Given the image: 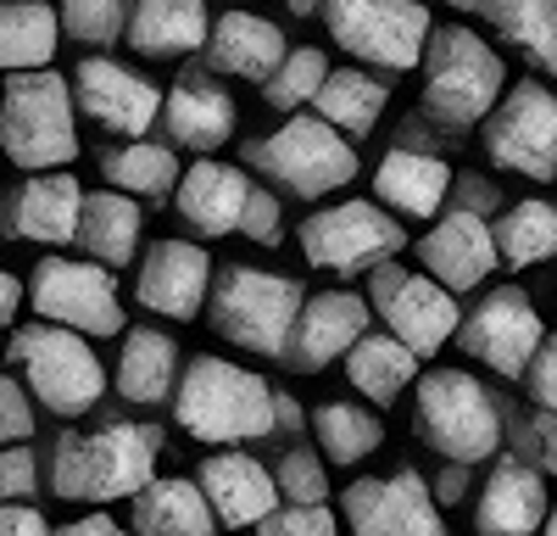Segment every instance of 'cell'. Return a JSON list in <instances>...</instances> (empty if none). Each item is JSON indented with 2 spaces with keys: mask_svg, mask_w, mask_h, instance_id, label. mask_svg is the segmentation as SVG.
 <instances>
[{
  "mask_svg": "<svg viewBox=\"0 0 557 536\" xmlns=\"http://www.w3.org/2000/svg\"><path fill=\"white\" fill-rule=\"evenodd\" d=\"M168 402L178 430L207 447L273 436V386L257 369L228 364V357H190Z\"/></svg>",
  "mask_w": 557,
  "mask_h": 536,
  "instance_id": "7a4b0ae2",
  "label": "cell"
},
{
  "mask_svg": "<svg viewBox=\"0 0 557 536\" xmlns=\"http://www.w3.org/2000/svg\"><path fill=\"white\" fill-rule=\"evenodd\" d=\"M78 207L84 191L67 168H45L12 191L7 202V235L12 241H39V246H67L78 235Z\"/></svg>",
  "mask_w": 557,
  "mask_h": 536,
  "instance_id": "44dd1931",
  "label": "cell"
},
{
  "mask_svg": "<svg viewBox=\"0 0 557 536\" xmlns=\"http://www.w3.org/2000/svg\"><path fill=\"white\" fill-rule=\"evenodd\" d=\"M546 520V475L535 464L496 459L480 503H474V531L480 536H535Z\"/></svg>",
  "mask_w": 557,
  "mask_h": 536,
  "instance_id": "cb8c5ba5",
  "label": "cell"
},
{
  "mask_svg": "<svg viewBox=\"0 0 557 536\" xmlns=\"http://www.w3.org/2000/svg\"><path fill=\"white\" fill-rule=\"evenodd\" d=\"M323 73H330V57L312 51V45H301V51H285V57H278V68L262 78V101H268L273 112H296V107H307V101L318 96Z\"/></svg>",
  "mask_w": 557,
  "mask_h": 536,
  "instance_id": "74e56055",
  "label": "cell"
},
{
  "mask_svg": "<svg viewBox=\"0 0 557 536\" xmlns=\"http://www.w3.org/2000/svg\"><path fill=\"white\" fill-rule=\"evenodd\" d=\"M240 230H246V241H257V246H278V241H285V212H278V196H273V191H251V196H246Z\"/></svg>",
  "mask_w": 557,
  "mask_h": 536,
  "instance_id": "f6af8a7d",
  "label": "cell"
},
{
  "mask_svg": "<svg viewBox=\"0 0 557 536\" xmlns=\"http://www.w3.org/2000/svg\"><path fill=\"white\" fill-rule=\"evenodd\" d=\"M285 7H290V17H312V12L323 7V0H285Z\"/></svg>",
  "mask_w": 557,
  "mask_h": 536,
  "instance_id": "db71d44e",
  "label": "cell"
},
{
  "mask_svg": "<svg viewBox=\"0 0 557 536\" xmlns=\"http://www.w3.org/2000/svg\"><path fill=\"white\" fill-rule=\"evenodd\" d=\"M128 536H218V520L201 498L196 480L184 475H151L146 486L134 491L128 509Z\"/></svg>",
  "mask_w": 557,
  "mask_h": 536,
  "instance_id": "484cf974",
  "label": "cell"
},
{
  "mask_svg": "<svg viewBox=\"0 0 557 536\" xmlns=\"http://www.w3.org/2000/svg\"><path fill=\"white\" fill-rule=\"evenodd\" d=\"M0 151L28 173L67 168L78 157L73 89L62 73L34 68V73L7 78V96H0Z\"/></svg>",
  "mask_w": 557,
  "mask_h": 536,
  "instance_id": "8992f818",
  "label": "cell"
},
{
  "mask_svg": "<svg viewBox=\"0 0 557 536\" xmlns=\"http://www.w3.org/2000/svg\"><path fill=\"white\" fill-rule=\"evenodd\" d=\"M446 7H457V12H474V7H480V0H446Z\"/></svg>",
  "mask_w": 557,
  "mask_h": 536,
  "instance_id": "9f6ffc18",
  "label": "cell"
},
{
  "mask_svg": "<svg viewBox=\"0 0 557 536\" xmlns=\"http://www.w3.org/2000/svg\"><path fill=\"white\" fill-rule=\"evenodd\" d=\"M207 285H212V257L196 241H157L146 257H139V280L134 296L146 313H162V319H201L207 307Z\"/></svg>",
  "mask_w": 557,
  "mask_h": 536,
  "instance_id": "ffe728a7",
  "label": "cell"
},
{
  "mask_svg": "<svg viewBox=\"0 0 557 536\" xmlns=\"http://www.w3.org/2000/svg\"><path fill=\"white\" fill-rule=\"evenodd\" d=\"M312 107H318L312 118H323L335 134H368L380 123V112L391 107V89L362 68H335V73H323Z\"/></svg>",
  "mask_w": 557,
  "mask_h": 536,
  "instance_id": "d6a6232c",
  "label": "cell"
},
{
  "mask_svg": "<svg viewBox=\"0 0 557 536\" xmlns=\"http://www.w3.org/2000/svg\"><path fill=\"white\" fill-rule=\"evenodd\" d=\"M246 196H251L246 168H235V162H212V157H196V168H184V173H178V185H173L178 218L190 223L201 241L235 235V230H240V207H246Z\"/></svg>",
  "mask_w": 557,
  "mask_h": 536,
  "instance_id": "7402d4cb",
  "label": "cell"
},
{
  "mask_svg": "<svg viewBox=\"0 0 557 536\" xmlns=\"http://www.w3.org/2000/svg\"><path fill=\"white\" fill-rule=\"evenodd\" d=\"M457 196V207H469V212H480V218H496L502 212V202H496V185L491 179H480V173H451V191H446V202Z\"/></svg>",
  "mask_w": 557,
  "mask_h": 536,
  "instance_id": "7dc6e473",
  "label": "cell"
},
{
  "mask_svg": "<svg viewBox=\"0 0 557 536\" xmlns=\"http://www.w3.org/2000/svg\"><path fill=\"white\" fill-rule=\"evenodd\" d=\"M362 275H368V296L362 302L380 313L385 336H396L412 357H435L457 336L462 307L430 275H412V268H401L396 257H380L374 268H362Z\"/></svg>",
  "mask_w": 557,
  "mask_h": 536,
  "instance_id": "30bf717a",
  "label": "cell"
},
{
  "mask_svg": "<svg viewBox=\"0 0 557 536\" xmlns=\"http://www.w3.org/2000/svg\"><path fill=\"white\" fill-rule=\"evenodd\" d=\"M12 357L28 380V397L62 419L89 414L107 397V364L84 336H73L62 325H23L12 336Z\"/></svg>",
  "mask_w": 557,
  "mask_h": 536,
  "instance_id": "ba28073f",
  "label": "cell"
},
{
  "mask_svg": "<svg viewBox=\"0 0 557 536\" xmlns=\"http://www.w3.org/2000/svg\"><path fill=\"white\" fill-rule=\"evenodd\" d=\"M513 441H519V459H524V464H535L541 475L557 480V419H552V414L519 419V425H513Z\"/></svg>",
  "mask_w": 557,
  "mask_h": 536,
  "instance_id": "b9f144b4",
  "label": "cell"
},
{
  "mask_svg": "<svg viewBox=\"0 0 557 536\" xmlns=\"http://www.w3.org/2000/svg\"><path fill=\"white\" fill-rule=\"evenodd\" d=\"M201 498L212 509V520L223 531H246L257 520H268L278 509V491H273V475L268 464L246 459V453H212L201 459Z\"/></svg>",
  "mask_w": 557,
  "mask_h": 536,
  "instance_id": "603a6c76",
  "label": "cell"
},
{
  "mask_svg": "<svg viewBox=\"0 0 557 536\" xmlns=\"http://www.w3.org/2000/svg\"><path fill=\"white\" fill-rule=\"evenodd\" d=\"M541 536H557V509H546V520H541Z\"/></svg>",
  "mask_w": 557,
  "mask_h": 536,
  "instance_id": "11a10c76",
  "label": "cell"
},
{
  "mask_svg": "<svg viewBox=\"0 0 557 536\" xmlns=\"http://www.w3.org/2000/svg\"><path fill=\"white\" fill-rule=\"evenodd\" d=\"M307 291L290 275H262V268L246 263H228L218 268V280L207 285V325L235 341L257 357H278L290 341V325L301 313Z\"/></svg>",
  "mask_w": 557,
  "mask_h": 536,
  "instance_id": "5b68a950",
  "label": "cell"
},
{
  "mask_svg": "<svg viewBox=\"0 0 557 536\" xmlns=\"http://www.w3.org/2000/svg\"><path fill=\"white\" fill-rule=\"evenodd\" d=\"M323 28L341 51L357 62H374L385 73H407L424 57L430 39V7L424 0H323Z\"/></svg>",
  "mask_w": 557,
  "mask_h": 536,
  "instance_id": "9c48e42d",
  "label": "cell"
},
{
  "mask_svg": "<svg viewBox=\"0 0 557 536\" xmlns=\"http://www.w3.org/2000/svg\"><path fill=\"white\" fill-rule=\"evenodd\" d=\"M57 7L45 0H0V73H34L57 57Z\"/></svg>",
  "mask_w": 557,
  "mask_h": 536,
  "instance_id": "4dcf8cb0",
  "label": "cell"
},
{
  "mask_svg": "<svg viewBox=\"0 0 557 536\" xmlns=\"http://www.w3.org/2000/svg\"><path fill=\"white\" fill-rule=\"evenodd\" d=\"M162 425L112 419L101 430H62L51 441V491L73 503H117L134 498L157 475Z\"/></svg>",
  "mask_w": 557,
  "mask_h": 536,
  "instance_id": "6da1fadb",
  "label": "cell"
},
{
  "mask_svg": "<svg viewBox=\"0 0 557 536\" xmlns=\"http://www.w3.org/2000/svg\"><path fill=\"white\" fill-rule=\"evenodd\" d=\"M541 336H546V325H541L530 291L496 285V291L480 296V307H469V313L457 319V336H451V341L462 346V357H480L485 369L519 380L524 364L535 357V346H541Z\"/></svg>",
  "mask_w": 557,
  "mask_h": 536,
  "instance_id": "5bb4252c",
  "label": "cell"
},
{
  "mask_svg": "<svg viewBox=\"0 0 557 536\" xmlns=\"http://www.w3.org/2000/svg\"><path fill=\"white\" fill-rule=\"evenodd\" d=\"M418 263L435 285H446L451 296L474 291L491 280L496 268V241H491V218L469 212V207H441L435 223L418 241Z\"/></svg>",
  "mask_w": 557,
  "mask_h": 536,
  "instance_id": "ac0fdd59",
  "label": "cell"
},
{
  "mask_svg": "<svg viewBox=\"0 0 557 536\" xmlns=\"http://www.w3.org/2000/svg\"><path fill=\"white\" fill-rule=\"evenodd\" d=\"M407 246V230L380 202H335L318 207L301 223V252L312 268H335V275H362L380 257H396Z\"/></svg>",
  "mask_w": 557,
  "mask_h": 536,
  "instance_id": "4fadbf2b",
  "label": "cell"
},
{
  "mask_svg": "<svg viewBox=\"0 0 557 536\" xmlns=\"http://www.w3.org/2000/svg\"><path fill=\"white\" fill-rule=\"evenodd\" d=\"M17 307H23V280L0 268V325H12V319H17Z\"/></svg>",
  "mask_w": 557,
  "mask_h": 536,
  "instance_id": "f5cc1de1",
  "label": "cell"
},
{
  "mask_svg": "<svg viewBox=\"0 0 557 536\" xmlns=\"http://www.w3.org/2000/svg\"><path fill=\"white\" fill-rule=\"evenodd\" d=\"M451 191V168L435 151H412V146H391L374 168V196L380 207L401 212V218H435L446 207Z\"/></svg>",
  "mask_w": 557,
  "mask_h": 536,
  "instance_id": "d4e9b609",
  "label": "cell"
},
{
  "mask_svg": "<svg viewBox=\"0 0 557 536\" xmlns=\"http://www.w3.org/2000/svg\"><path fill=\"white\" fill-rule=\"evenodd\" d=\"M346 380L368 397V402H396L412 380H418V357L396 341V336H385V330H368V336H357L351 346H346Z\"/></svg>",
  "mask_w": 557,
  "mask_h": 536,
  "instance_id": "1f68e13d",
  "label": "cell"
},
{
  "mask_svg": "<svg viewBox=\"0 0 557 536\" xmlns=\"http://www.w3.org/2000/svg\"><path fill=\"white\" fill-rule=\"evenodd\" d=\"M101 173L112 179L107 191H123L134 202H162L173 196L178 185V151L173 146H157V141H123V146H107L101 151Z\"/></svg>",
  "mask_w": 557,
  "mask_h": 536,
  "instance_id": "836d02e7",
  "label": "cell"
},
{
  "mask_svg": "<svg viewBox=\"0 0 557 536\" xmlns=\"http://www.w3.org/2000/svg\"><path fill=\"white\" fill-rule=\"evenodd\" d=\"M524 380H530L535 414H552V419H557V336H541L535 357L524 364Z\"/></svg>",
  "mask_w": 557,
  "mask_h": 536,
  "instance_id": "ee69618b",
  "label": "cell"
},
{
  "mask_svg": "<svg viewBox=\"0 0 557 536\" xmlns=\"http://www.w3.org/2000/svg\"><path fill=\"white\" fill-rule=\"evenodd\" d=\"M368 302L357 291H318L301 302L296 325H290V341L278 352V364H290L296 375H318L330 369L335 357H346V346L357 336H368Z\"/></svg>",
  "mask_w": 557,
  "mask_h": 536,
  "instance_id": "d6986e66",
  "label": "cell"
},
{
  "mask_svg": "<svg viewBox=\"0 0 557 536\" xmlns=\"http://www.w3.org/2000/svg\"><path fill=\"white\" fill-rule=\"evenodd\" d=\"M178 380V341L157 325L123 330V357H117V397L134 409H157L173 397Z\"/></svg>",
  "mask_w": 557,
  "mask_h": 536,
  "instance_id": "f1b7e54d",
  "label": "cell"
},
{
  "mask_svg": "<svg viewBox=\"0 0 557 536\" xmlns=\"http://www.w3.org/2000/svg\"><path fill=\"white\" fill-rule=\"evenodd\" d=\"M257 536H335V514L323 503H278L268 520H257Z\"/></svg>",
  "mask_w": 557,
  "mask_h": 536,
  "instance_id": "60d3db41",
  "label": "cell"
},
{
  "mask_svg": "<svg viewBox=\"0 0 557 536\" xmlns=\"http://www.w3.org/2000/svg\"><path fill=\"white\" fill-rule=\"evenodd\" d=\"M128 23V0H62L57 7V28H67V39L78 45H117Z\"/></svg>",
  "mask_w": 557,
  "mask_h": 536,
  "instance_id": "f35d334b",
  "label": "cell"
},
{
  "mask_svg": "<svg viewBox=\"0 0 557 536\" xmlns=\"http://www.w3.org/2000/svg\"><path fill=\"white\" fill-rule=\"evenodd\" d=\"M73 107H78L84 118H96L101 129L139 141V134L157 123L162 89H157L151 78H139L134 68L112 62V57H84L78 73H73Z\"/></svg>",
  "mask_w": 557,
  "mask_h": 536,
  "instance_id": "e0dca14e",
  "label": "cell"
},
{
  "mask_svg": "<svg viewBox=\"0 0 557 536\" xmlns=\"http://www.w3.org/2000/svg\"><path fill=\"white\" fill-rule=\"evenodd\" d=\"M491 241H496V263H513V268L557 257V207L541 202V196L502 207L491 218Z\"/></svg>",
  "mask_w": 557,
  "mask_h": 536,
  "instance_id": "e575fe53",
  "label": "cell"
},
{
  "mask_svg": "<svg viewBox=\"0 0 557 536\" xmlns=\"http://www.w3.org/2000/svg\"><path fill=\"white\" fill-rule=\"evenodd\" d=\"M246 162L296 202H323L357 179V146L323 118L301 112H290V123H278L262 141H246Z\"/></svg>",
  "mask_w": 557,
  "mask_h": 536,
  "instance_id": "52a82bcc",
  "label": "cell"
},
{
  "mask_svg": "<svg viewBox=\"0 0 557 536\" xmlns=\"http://www.w3.org/2000/svg\"><path fill=\"white\" fill-rule=\"evenodd\" d=\"M285 57V34L278 23L257 17V12H228L207 28V68L228 73V78H268Z\"/></svg>",
  "mask_w": 557,
  "mask_h": 536,
  "instance_id": "4316f807",
  "label": "cell"
},
{
  "mask_svg": "<svg viewBox=\"0 0 557 536\" xmlns=\"http://www.w3.org/2000/svg\"><path fill=\"white\" fill-rule=\"evenodd\" d=\"M139 202L123 196V191H96V196H84L78 207V246L89 252V263H101V268H123L134 263L139 252Z\"/></svg>",
  "mask_w": 557,
  "mask_h": 536,
  "instance_id": "f546056e",
  "label": "cell"
},
{
  "mask_svg": "<svg viewBox=\"0 0 557 536\" xmlns=\"http://www.w3.org/2000/svg\"><path fill=\"white\" fill-rule=\"evenodd\" d=\"M412 386H418V397H412L418 441L435 447L446 464H469V470L496 459L507 419H502V402L469 369H430Z\"/></svg>",
  "mask_w": 557,
  "mask_h": 536,
  "instance_id": "3957f363",
  "label": "cell"
},
{
  "mask_svg": "<svg viewBox=\"0 0 557 536\" xmlns=\"http://www.w3.org/2000/svg\"><path fill=\"white\" fill-rule=\"evenodd\" d=\"M157 118H162L168 146L173 151H196V157L228 146L240 134V107H235V96L223 89V78L212 68H184L173 78V89L162 96Z\"/></svg>",
  "mask_w": 557,
  "mask_h": 536,
  "instance_id": "2e32d148",
  "label": "cell"
},
{
  "mask_svg": "<svg viewBox=\"0 0 557 536\" xmlns=\"http://www.w3.org/2000/svg\"><path fill=\"white\" fill-rule=\"evenodd\" d=\"M424 112L441 129H469L485 123V112L502 101L507 89V62L496 57V45H485L474 28L446 23L430 28L424 39Z\"/></svg>",
  "mask_w": 557,
  "mask_h": 536,
  "instance_id": "277c9868",
  "label": "cell"
},
{
  "mask_svg": "<svg viewBox=\"0 0 557 536\" xmlns=\"http://www.w3.org/2000/svg\"><path fill=\"white\" fill-rule=\"evenodd\" d=\"M485 157L519 179H557V89L519 78L485 112Z\"/></svg>",
  "mask_w": 557,
  "mask_h": 536,
  "instance_id": "7c38bea8",
  "label": "cell"
},
{
  "mask_svg": "<svg viewBox=\"0 0 557 536\" xmlns=\"http://www.w3.org/2000/svg\"><path fill=\"white\" fill-rule=\"evenodd\" d=\"M341 514L351 536H446V520L418 470H396L391 480H351L341 491Z\"/></svg>",
  "mask_w": 557,
  "mask_h": 536,
  "instance_id": "9a60e30c",
  "label": "cell"
},
{
  "mask_svg": "<svg viewBox=\"0 0 557 536\" xmlns=\"http://www.w3.org/2000/svg\"><path fill=\"white\" fill-rule=\"evenodd\" d=\"M39 491V464L28 447H0V503H28Z\"/></svg>",
  "mask_w": 557,
  "mask_h": 536,
  "instance_id": "bcb514c9",
  "label": "cell"
},
{
  "mask_svg": "<svg viewBox=\"0 0 557 536\" xmlns=\"http://www.w3.org/2000/svg\"><path fill=\"white\" fill-rule=\"evenodd\" d=\"M28 307L39 325H62L73 336H123L128 313L117 302V280L101 263H73V257H39L28 275Z\"/></svg>",
  "mask_w": 557,
  "mask_h": 536,
  "instance_id": "8fae6325",
  "label": "cell"
},
{
  "mask_svg": "<svg viewBox=\"0 0 557 536\" xmlns=\"http://www.w3.org/2000/svg\"><path fill=\"white\" fill-rule=\"evenodd\" d=\"M0 536H57L34 503H0Z\"/></svg>",
  "mask_w": 557,
  "mask_h": 536,
  "instance_id": "c3c4849f",
  "label": "cell"
},
{
  "mask_svg": "<svg viewBox=\"0 0 557 536\" xmlns=\"http://www.w3.org/2000/svg\"><path fill=\"white\" fill-rule=\"evenodd\" d=\"M207 0H134L128 7V45L139 57H184L207 45Z\"/></svg>",
  "mask_w": 557,
  "mask_h": 536,
  "instance_id": "83f0119b",
  "label": "cell"
},
{
  "mask_svg": "<svg viewBox=\"0 0 557 536\" xmlns=\"http://www.w3.org/2000/svg\"><path fill=\"white\" fill-rule=\"evenodd\" d=\"M496 39L535 68V73H557V0H507L491 17Z\"/></svg>",
  "mask_w": 557,
  "mask_h": 536,
  "instance_id": "8d00e7d4",
  "label": "cell"
},
{
  "mask_svg": "<svg viewBox=\"0 0 557 536\" xmlns=\"http://www.w3.org/2000/svg\"><path fill=\"white\" fill-rule=\"evenodd\" d=\"M307 425V414H301V402L290 397V391H273V430H285V436H296Z\"/></svg>",
  "mask_w": 557,
  "mask_h": 536,
  "instance_id": "f907efd6",
  "label": "cell"
},
{
  "mask_svg": "<svg viewBox=\"0 0 557 536\" xmlns=\"http://www.w3.org/2000/svg\"><path fill=\"white\" fill-rule=\"evenodd\" d=\"M34 436V397L23 391V380L0 375V447L28 441Z\"/></svg>",
  "mask_w": 557,
  "mask_h": 536,
  "instance_id": "7bdbcfd3",
  "label": "cell"
},
{
  "mask_svg": "<svg viewBox=\"0 0 557 536\" xmlns=\"http://www.w3.org/2000/svg\"><path fill=\"white\" fill-rule=\"evenodd\" d=\"M312 436L323 447V459H335L346 470V464H362L385 441V425H380L374 409H362V402H335L330 397V402L312 409Z\"/></svg>",
  "mask_w": 557,
  "mask_h": 536,
  "instance_id": "d590c367",
  "label": "cell"
},
{
  "mask_svg": "<svg viewBox=\"0 0 557 536\" xmlns=\"http://www.w3.org/2000/svg\"><path fill=\"white\" fill-rule=\"evenodd\" d=\"M57 536H128L112 514H84V520H73V525H62Z\"/></svg>",
  "mask_w": 557,
  "mask_h": 536,
  "instance_id": "816d5d0a",
  "label": "cell"
},
{
  "mask_svg": "<svg viewBox=\"0 0 557 536\" xmlns=\"http://www.w3.org/2000/svg\"><path fill=\"white\" fill-rule=\"evenodd\" d=\"M430 498L435 503H462L469 498V464H446V475L430 486Z\"/></svg>",
  "mask_w": 557,
  "mask_h": 536,
  "instance_id": "681fc988",
  "label": "cell"
},
{
  "mask_svg": "<svg viewBox=\"0 0 557 536\" xmlns=\"http://www.w3.org/2000/svg\"><path fill=\"white\" fill-rule=\"evenodd\" d=\"M268 475H273L278 503H323L330 498V475H323V459L312 447H285Z\"/></svg>",
  "mask_w": 557,
  "mask_h": 536,
  "instance_id": "ab89813d",
  "label": "cell"
}]
</instances>
